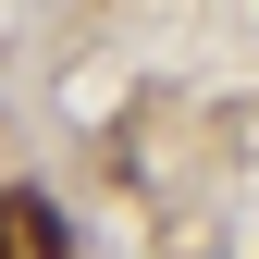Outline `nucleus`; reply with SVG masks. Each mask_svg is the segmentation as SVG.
<instances>
[{"instance_id":"obj_1","label":"nucleus","mask_w":259,"mask_h":259,"mask_svg":"<svg viewBox=\"0 0 259 259\" xmlns=\"http://www.w3.org/2000/svg\"><path fill=\"white\" fill-rule=\"evenodd\" d=\"M0 259H74V235H62V210L13 185V198H0Z\"/></svg>"}]
</instances>
